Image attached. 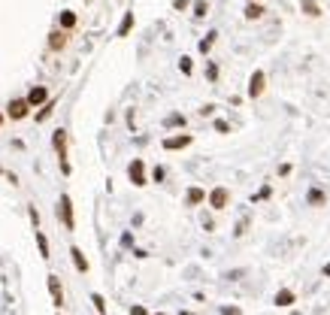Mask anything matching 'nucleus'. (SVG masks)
I'll use <instances>...</instances> for the list:
<instances>
[{
    "label": "nucleus",
    "mask_w": 330,
    "mask_h": 315,
    "mask_svg": "<svg viewBox=\"0 0 330 315\" xmlns=\"http://www.w3.org/2000/svg\"><path fill=\"white\" fill-rule=\"evenodd\" d=\"M133 28V12L125 15V22H121V28H118V36H128V31Z\"/></svg>",
    "instance_id": "nucleus-17"
},
{
    "label": "nucleus",
    "mask_w": 330,
    "mask_h": 315,
    "mask_svg": "<svg viewBox=\"0 0 330 315\" xmlns=\"http://www.w3.org/2000/svg\"><path fill=\"white\" fill-rule=\"evenodd\" d=\"M179 67H182V73L188 76V73H191V58H182V64H179Z\"/></svg>",
    "instance_id": "nucleus-23"
},
{
    "label": "nucleus",
    "mask_w": 330,
    "mask_h": 315,
    "mask_svg": "<svg viewBox=\"0 0 330 315\" xmlns=\"http://www.w3.org/2000/svg\"><path fill=\"white\" fill-rule=\"evenodd\" d=\"M61 28H64V31H73V28H76V12H70V9L61 12Z\"/></svg>",
    "instance_id": "nucleus-15"
},
{
    "label": "nucleus",
    "mask_w": 330,
    "mask_h": 315,
    "mask_svg": "<svg viewBox=\"0 0 330 315\" xmlns=\"http://www.w3.org/2000/svg\"><path fill=\"white\" fill-rule=\"evenodd\" d=\"M303 6H306V12H309V15H321V12H318V3H315V0H303Z\"/></svg>",
    "instance_id": "nucleus-21"
},
{
    "label": "nucleus",
    "mask_w": 330,
    "mask_h": 315,
    "mask_svg": "<svg viewBox=\"0 0 330 315\" xmlns=\"http://www.w3.org/2000/svg\"><path fill=\"white\" fill-rule=\"evenodd\" d=\"M215 130H221V133H228V130H231V125H228V122H221V119H218V122H215Z\"/></svg>",
    "instance_id": "nucleus-24"
},
{
    "label": "nucleus",
    "mask_w": 330,
    "mask_h": 315,
    "mask_svg": "<svg viewBox=\"0 0 330 315\" xmlns=\"http://www.w3.org/2000/svg\"><path fill=\"white\" fill-rule=\"evenodd\" d=\"M291 303H294V291H288V288H285V291H279V294H276V306H291Z\"/></svg>",
    "instance_id": "nucleus-14"
},
{
    "label": "nucleus",
    "mask_w": 330,
    "mask_h": 315,
    "mask_svg": "<svg viewBox=\"0 0 330 315\" xmlns=\"http://www.w3.org/2000/svg\"><path fill=\"white\" fill-rule=\"evenodd\" d=\"M266 88V76L261 73V70H255L252 73V79H249V97H261Z\"/></svg>",
    "instance_id": "nucleus-5"
},
{
    "label": "nucleus",
    "mask_w": 330,
    "mask_h": 315,
    "mask_svg": "<svg viewBox=\"0 0 330 315\" xmlns=\"http://www.w3.org/2000/svg\"><path fill=\"white\" fill-rule=\"evenodd\" d=\"M49 291H52L55 306L61 309V306H64V288H61V279H58V276H49Z\"/></svg>",
    "instance_id": "nucleus-9"
},
{
    "label": "nucleus",
    "mask_w": 330,
    "mask_h": 315,
    "mask_svg": "<svg viewBox=\"0 0 330 315\" xmlns=\"http://www.w3.org/2000/svg\"><path fill=\"white\" fill-rule=\"evenodd\" d=\"M36 246H39V254H43V258H52V254H49V240H46L43 230H36Z\"/></svg>",
    "instance_id": "nucleus-16"
},
{
    "label": "nucleus",
    "mask_w": 330,
    "mask_h": 315,
    "mask_svg": "<svg viewBox=\"0 0 330 315\" xmlns=\"http://www.w3.org/2000/svg\"><path fill=\"white\" fill-rule=\"evenodd\" d=\"M158 315H161V312H158Z\"/></svg>",
    "instance_id": "nucleus-29"
},
{
    "label": "nucleus",
    "mask_w": 330,
    "mask_h": 315,
    "mask_svg": "<svg viewBox=\"0 0 330 315\" xmlns=\"http://www.w3.org/2000/svg\"><path fill=\"white\" fill-rule=\"evenodd\" d=\"M309 203H312V206H321V203H324V194H321L318 188H312L309 191Z\"/></svg>",
    "instance_id": "nucleus-19"
},
{
    "label": "nucleus",
    "mask_w": 330,
    "mask_h": 315,
    "mask_svg": "<svg viewBox=\"0 0 330 315\" xmlns=\"http://www.w3.org/2000/svg\"><path fill=\"white\" fill-rule=\"evenodd\" d=\"M128 173H131V182L136 185V188H142V185H146V164H142L139 158H133V161H131Z\"/></svg>",
    "instance_id": "nucleus-3"
},
{
    "label": "nucleus",
    "mask_w": 330,
    "mask_h": 315,
    "mask_svg": "<svg viewBox=\"0 0 330 315\" xmlns=\"http://www.w3.org/2000/svg\"><path fill=\"white\" fill-rule=\"evenodd\" d=\"M167 125H185V115H170Z\"/></svg>",
    "instance_id": "nucleus-22"
},
{
    "label": "nucleus",
    "mask_w": 330,
    "mask_h": 315,
    "mask_svg": "<svg viewBox=\"0 0 330 315\" xmlns=\"http://www.w3.org/2000/svg\"><path fill=\"white\" fill-rule=\"evenodd\" d=\"M191 146V133H182V136H167L164 140V149L167 152H176V149H185Z\"/></svg>",
    "instance_id": "nucleus-8"
},
{
    "label": "nucleus",
    "mask_w": 330,
    "mask_h": 315,
    "mask_svg": "<svg viewBox=\"0 0 330 315\" xmlns=\"http://www.w3.org/2000/svg\"><path fill=\"white\" fill-rule=\"evenodd\" d=\"M70 254H73V264H76V270L79 273H88V261H85V254H82V249H70Z\"/></svg>",
    "instance_id": "nucleus-11"
},
{
    "label": "nucleus",
    "mask_w": 330,
    "mask_h": 315,
    "mask_svg": "<svg viewBox=\"0 0 330 315\" xmlns=\"http://www.w3.org/2000/svg\"><path fill=\"white\" fill-rule=\"evenodd\" d=\"M52 109H55V100H52V103L46 100V106H43V112H36V122H46V119L52 115Z\"/></svg>",
    "instance_id": "nucleus-18"
},
{
    "label": "nucleus",
    "mask_w": 330,
    "mask_h": 315,
    "mask_svg": "<svg viewBox=\"0 0 330 315\" xmlns=\"http://www.w3.org/2000/svg\"><path fill=\"white\" fill-rule=\"evenodd\" d=\"M61 219H64L67 230H73V227H76V219H73V200H70V194H61Z\"/></svg>",
    "instance_id": "nucleus-6"
},
{
    "label": "nucleus",
    "mask_w": 330,
    "mask_h": 315,
    "mask_svg": "<svg viewBox=\"0 0 330 315\" xmlns=\"http://www.w3.org/2000/svg\"><path fill=\"white\" fill-rule=\"evenodd\" d=\"M261 15H264V6H261V3H255V0H252V3H249V6H245V18H252V22H255V18H261Z\"/></svg>",
    "instance_id": "nucleus-13"
},
{
    "label": "nucleus",
    "mask_w": 330,
    "mask_h": 315,
    "mask_svg": "<svg viewBox=\"0 0 330 315\" xmlns=\"http://www.w3.org/2000/svg\"><path fill=\"white\" fill-rule=\"evenodd\" d=\"M0 125H3V112H0Z\"/></svg>",
    "instance_id": "nucleus-28"
},
{
    "label": "nucleus",
    "mask_w": 330,
    "mask_h": 315,
    "mask_svg": "<svg viewBox=\"0 0 330 315\" xmlns=\"http://www.w3.org/2000/svg\"><path fill=\"white\" fill-rule=\"evenodd\" d=\"M324 276H330V264H327V267H324Z\"/></svg>",
    "instance_id": "nucleus-27"
},
{
    "label": "nucleus",
    "mask_w": 330,
    "mask_h": 315,
    "mask_svg": "<svg viewBox=\"0 0 330 315\" xmlns=\"http://www.w3.org/2000/svg\"><path fill=\"white\" fill-rule=\"evenodd\" d=\"M131 315H149V312H146V306H131Z\"/></svg>",
    "instance_id": "nucleus-25"
},
{
    "label": "nucleus",
    "mask_w": 330,
    "mask_h": 315,
    "mask_svg": "<svg viewBox=\"0 0 330 315\" xmlns=\"http://www.w3.org/2000/svg\"><path fill=\"white\" fill-rule=\"evenodd\" d=\"M6 115H9L12 122H22V119L31 115V103H28L25 97H15V100H9V106H6Z\"/></svg>",
    "instance_id": "nucleus-2"
},
{
    "label": "nucleus",
    "mask_w": 330,
    "mask_h": 315,
    "mask_svg": "<svg viewBox=\"0 0 330 315\" xmlns=\"http://www.w3.org/2000/svg\"><path fill=\"white\" fill-rule=\"evenodd\" d=\"M67 46V31H52L49 33V49L52 52H61Z\"/></svg>",
    "instance_id": "nucleus-10"
},
{
    "label": "nucleus",
    "mask_w": 330,
    "mask_h": 315,
    "mask_svg": "<svg viewBox=\"0 0 330 315\" xmlns=\"http://www.w3.org/2000/svg\"><path fill=\"white\" fill-rule=\"evenodd\" d=\"M25 100L31 103V109H33V106H43V103L49 100V88H46V85H36V88H31V91H28V97H25Z\"/></svg>",
    "instance_id": "nucleus-7"
},
{
    "label": "nucleus",
    "mask_w": 330,
    "mask_h": 315,
    "mask_svg": "<svg viewBox=\"0 0 330 315\" xmlns=\"http://www.w3.org/2000/svg\"><path fill=\"white\" fill-rule=\"evenodd\" d=\"M224 315H239V309H224Z\"/></svg>",
    "instance_id": "nucleus-26"
},
{
    "label": "nucleus",
    "mask_w": 330,
    "mask_h": 315,
    "mask_svg": "<svg viewBox=\"0 0 330 315\" xmlns=\"http://www.w3.org/2000/svg\"><path fill=\"white\" fill-rule=\"evenodd\" d=\"M91 303H94V306H97V312H100V315L106 312V300H103V297H100V294H91Z\"/></svg>",
    "instance_id": "nucleus-20"
},
{
    "label": "nucleus",
    "mask_w": 330,
    "mask_h": 315,
    "mask_svg": "<svg viewBox=\"0 0 330 315\" xmlns=\"http://www.w3.org/2000/svg\"><path fill=\"white\" fill-rule=\"evenodd\" d=\"M228 203H231V191L228 188H212V194H209V206H212V209H228Z\"/></svg>",
    "instance_id": "nucleus-4"
},
{
    "label": "nucleus",
    "mask_w": 330,
    "mask_h": 315,
    "mask_svg": "<svg viewBox=\"0 0 330 315\" xmlns=\"http://www.w3.org/2000/svg\"><path fill=\"white\" fill-rule=\"evenodd\" d=\"M185 200H188V206H197V203H203V200H206V191H203V188H191Z\"/></svg>",
    "instance_id": "nucleus-12"
},
{
    "label": "nucleus",
    "mask_w": 330,
    "mask_h": 315,
    "mask_svg": "<svg viewBox=\"0 0 330 315\" xmlns=\"http://www.w3.org/2000/svg\"><path fill=\"white\" fill-rule=\"evenodd\" d=\"M52 143H55V152H58V161H61V173L70 176V161H67V130H55Z\"/></svg>",
    "instance_id": "nucleus-1"
}]
</instances>
